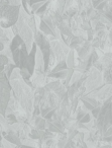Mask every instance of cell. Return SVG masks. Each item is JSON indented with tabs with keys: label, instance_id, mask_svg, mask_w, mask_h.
I'll return each mask as SVG.
<instances>
[{
	"label": "cell",
	"instance_id": "2",
	"mask_svg": "<svg viewBox=\"0 0 112 148\" xmlns=\"http://www.w3.org/2000/svg\"><path fill=\"white\" fill-rule=\"evenodd\" d=\"M95 124L96 128L102 133V136L104 132L112 125V97L104 101L102 103L99 116L95 120Z\"/></svg>",
	"mask_w": 112,
	"mask_h": 148
},
{
	"label": "cell",
	"instance_id": "5",
	"mask_svg": "<svg viewBox=\"0 0 112 148\" xmlns=\"http://www.w3.org/2000/svg\"><path fill=\"white\" fill-rule=\"evenodd\" d=\"M29 50L24 43H22L18 48L12 51V61L17 68L22 69L26 65L27 58H29Z\"/></svg>",
	"mask_w": 112,
	"mask_h": 148
},
{
	"label": "cell",
	"instance_id": "1",
	"mask_svg": "<svg viewBox=\"0 0 112 148\" xmlns=\"http://www.w3.org/2000/svg\"><path fill=\"white\" fill-rule=\"evenodd\" d=\"M11 84V95L14 97L15 101L18 103L22 111L29 117V122L31 121L33 112V89L29 86L22 77L10 80Z\"/></svg>",
	"mask_w": 112,
	"mask_h": 148
},
{
	"label": "cell",
	"instance_id": "16",
	"mask_svg": "<svg viewBox=\"0 0 112 148\" xmlns=\"http://www.w3.org/2000/svg\"><path fill=\"white\" fill-rule=\"evenodd\" d=\"M92 121V116H91V114L88 112L87 114H86L85 116H84L83 118H82L81 120L79 121V123H83V124H89L90 122Z\"/></svg>",
	"mask_w": 112,
	"mask_h": 148
},
{
	"label": "cell",
	"instance_id": "10",
	"mask_svg": "<svg viewBox=\"0 0 112 148\" xmlns=\"http://www.w3.org/2000/svg\"><path fill=\"white\" fill-rule=\"evenodd\" d=\"M56 113V110L53 109L51 107H47V108H43V109L41 110V116L45 120H50L53 118V116L55 115Z\"/></svg>",
	"mask_w": 112,
	"mask_h": 148
},
{
	"label": "cell",
	"instance_id": "4",
	"mask_svg": "<svg viewBox=\"0 0 112 148\" xmlns=\"http://www.w3.org/2000/svg\"><path fill=\"white\" fill-rule=\"evenodd\" d=\"M11 97L10 80L3 72H0V113L5 116L8 101Z\"/></svg>",
	"mask_w": 112,
	"mask_h": 148
},
{
	"label": "cell",
	"instance_id": "7",
	"mask_svg": "<svg viewBox=\"0 0 112 148\" xmlns=\"http://www.w3.org/2000/svg\"><path fill=\"white\" fill-rule=\"evenodd\" d=\"M103 81L106 84H112V62L104 66Z\"/></svg>",
	"mask_w": 112,
	"mask_h": 148
},
{
	"label": "cell",
	"instance_id": "3",
	"mask_svg": "<svg viewBox=\"0 0 112 148\" xmlns=\"http://www.w3.org/2000/svg\"><path fill=\"white\" fill-rule=\"evenodd\" d=\"M20 7L9 3L4 6H0V27L2 29H9L14 25L19 18Z\"/></svg>",
	"mask_w": 112,
	"mask_h": 148
},
{
	"label": "cell",
	"instance_id": "9",
	"mask_svg": "<svg viewBox=\"0 0 112 148\" xmlns=\"http://www.w3.org/2000/svg\"><path fill=\"white\" fill-rule=\"evenodd\" d=\"M39 31H41L43 35L47 36V37H49V36H55V37H56V34L52 31L51 27H50L49 25H48L47 23L43 21V19H41V21H39ZM56 38H57V37H56Z\"/></svg>",
	"mask_w": 112,
	"mask_h": 148
},
{
	"label": "cell",
	"instance_id": "6",
	"mask_svg": "<svg viewBox=\"0 0 112 148\" xmlns=\"http://www.w3.org/2000/svg\"><path fill=\"white\" fill-rule=\"evenodd\" d=\"M37 46L35 43H33V48L29 51V58H27L26 65H25V69L31 73V75L33 76V74L35 73V56H37Z\"/></svg>",
	"mask_w": 112,
	"mask_h": 148
},
{
	"label": "cell",
	"instance_id": "12",
	"mask_svg": "<svg viewBox=\"0 0 112 148\" xmlns=\"http://www.w3.org/2000/svg\"><path fill=\"white\" fill-rule=\"evenodd\" d=\"M15 68H17L16 67V65H15L13 62H10V63H8L6 66L4 67V70H3V73L6 75V77L7 78H10V76H11V74H12V72H13V70L15 69Z\"/></svg>",
	"mask_w": 112,
	"mask_h": 148
},
{
	"label": "cell",
	"instance_id": "19",
	"mask_svg": "<svg viewBox=\"0 0 112 148\" xmlns=\"http://www.w3.org/2000/svg\"><path fill=\"white\" fill-rule=\"evenodd\" d=\"M4 47H5V45L2 43V42H0V52L2 51L3 49H4Z\"/></svg>",
	"mask_w": 112,
	"mask_h": 148
},
{
	"label": "cell",
	"instance_id": "15",
	"mask_svg": "<svg viewBox=\"0 0 112 148\" xmlns=\"http://www.w3.org/2000/svg\"><path fill=\"white\" fill-rule=\"evenodd\" d=\"M100 110H101V106H97V107L94 108L92 111H90V114H91V116L94 118V119H97L98 116H99V113H100Z\"/></svg>",
	"mask_w": 112,
	"mask_h": 148
},
{
	"label": "cell",
	"instance_id": "8",
	"mask_svg": "<svg viewBox=\"0 0 112 148\" xmlns=\"http://www.w3.org/2000/svg\"><path fill=\"white\" fill-rule=\"evenodd\" d=\"M35 70L45 72V61H43V56L41 50L37 48V56H35Z\"/></svg>",
	"mask_w": 112,
	"mask_h": 148
},
{
	"label": "cell",
	"instance_id": "18",
	"mask_svg": "<svg viewBox=\"0 0 112 148\" xmlns=\"http://www.w3.org/2000/svg\"><path fill=\"white\" fill-rule=\"evenodd\" d=\"M64 148H73V146H72V141L70 139H68L67 143L65 144V146H64Z\"/></svg>",
	"mask_w": 112,
	"mask_h": 148
},
{
	"label": "cell",
	"instance_id": "14",
	"mask_svg": "<svg viewBox=\"0 0 112 148\" xmlns=\"http://www.w3.org/2000/svg\"><path fill=\"white\" fill-rule=\"evenodd\" d=\"M5 119L6 122L8 123V125H13V124L17 123V117L15 114H8V115H5Z\"/></svg>",
	"mask_w": 112,
	"mask_h": 148
},
{
	"label": "cell",
	"instance_id": "11",
	"mask_svg": "<svg viewBox=\"0 0 112 148\" xmlns=\"http://www.w3.org/2000/svg\"><path fill=\"white\" fill-rule=\"evenodd\" d=\"M66 62H67V66L68 69H75V56H74V50L71 49L67 56V59H66Z\"/></svg>",
	"mask_w": 112,
	"mask_h": 148
},
{
	"label": "cell",
	"instance_id": "17",
	"mask_svg": "<svg viewBox=\"0 0 112 148\" xmlns=\"http://www.w3.org/2000/svg\"><path fill=\"white\" fill-rule=\"evenodd\" d=\"M9 4L14 5V6H21V4H22V0H10Z\"/></svg>",
	"mask_w": 112,
	"mask_h": 148
},
{
	"label": "cell",
	"instance_id": "13",
	"mask_svg": "<svg viewBox=\"0 0 112 148\" xmlns=\"http://www.w3.org/2000/svg\"><path fill=\"white\" fill-rule=\"evenodd\" d=\"M106 6L105 0H94L93 1V7L97 10H102Z\"/></svg>",
	"mask_w": 112,
	"mask_h": 148
}]
</instances>
